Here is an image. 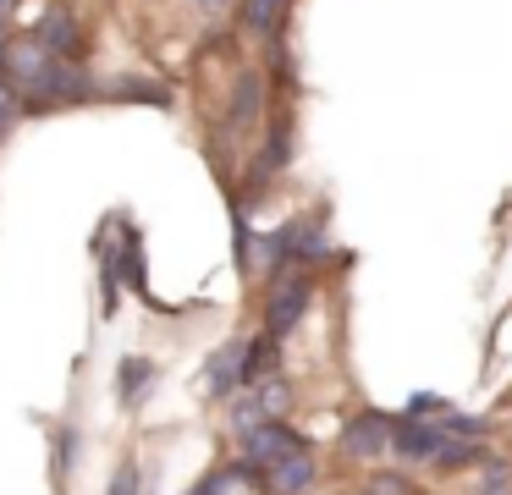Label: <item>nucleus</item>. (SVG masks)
<instances>
[{
    "instance_id": "obj_7",
    "label": "nucleus",
    "mask_w": 512,
    "mask_h": 495,
    "mask_svg": "<svg viewBox=\"0 0 512 495\" xmlns=\"http://www.w3.org/2000/svg\"><path fill=\"white\" fill-rule=\"evenodd\" d=\"M243 374H248V347H243V341H232V347H221L210 358V391L226 396L237 380H243Z\"/></svg>"
},
{
    "instance_id": "obj_6",
    "label": "nucleus",
    "mask_w": 512,
    "mask_h": 495,
    "mask_svg": "<svg viewBox=\"0 0 512 495\" xmlns=\"http://www.w3.org/2000/svg\"><path fill=\"white\" fill-rule=\"evenodd\" d=\"M309 484H314V457H309V446L292 451V457H281L276 468H270V495H303Z\"/></svg>"
},
{
    "instance_id": "obj_9",
    "label": "nucleus",
    "mask_w": 512,
    "mask_h": 495,
    "mask_svg": "<svg viewBox=\"0 0 512 495\" xmlns=\"http://www.w3.org/2000/svg\"><path fill=\"white\" fill-rule=\"evenodd\" d=\"M281 6L287 0H243V22H248V33H270L281 22Z\"/></svg>"
},
{
    "instance_id": "obj_11",
    "label": "nucleus",
    "mask_w": 512,
    "mask_h": 495,
    "mask_svg": "<svg viewBox=\"0 0 512 495\" xmlns=\"http://www.w3.org/2000/svg\"><path fill=\"white\" fill-rule=\"evenodd\" d=\"M254 110H259V77H243V83H237V110H232V116L248 121Z\"/></svg>"
},
{
    "instance_id": "obj_4",
    "label": "nucleus",
    "mask_w": 512,
    "mask_h": 495,
    "mask_svg": "<svg viewBox=\"0 0 512 495\" xmlns=\"http://www.w3.org/2000/svg\"><path fill=\"white\" fill-rule=\"evenodd\" d=\"M309 440L292 435L281 418H270V424H254L248 429V462H265V468H276L281 457H292V451H303Z\"/></svg>"
},
{
    "instance_id": "obj_13",
    "label": "nucleus",
    "mask_w": 512,
    "mask_h": 495,
    "mask_svg": "<svg viewBox=\"0 0 512 495\" xmlns=\"http://www.w3.org/2000/svg\"><path fill=\"white\" fill-rule=\"evenodd\" d=\"M485 495H512V479H507V468H490V479H485Z\"/></svg>"
},
{
    "instance_id": "obj_8",
    "label": "nucleus",
    "mask_w": 512,
    "mask_h": 495,
    "mask_svg": "<svg viewBox=\"0 0 512 495\" xmlns=\"http://www.w3.org/2000/svg\"><path fill=\"white\" fill-rule=\"evenodd\" d=\"M39 44H45V50H56L61 61H67V55H78V22H72L67 11H50L45 28H39Z\"/></svg>"
},
{
    "instance_id": "obj_5",
    "label": "nucleus",
    "mask_w": 512,
    "mask_h": 495,
    "mask_svg": "<svg viewBox=\"0 0 512 495\" xmlns=\"http://www.w3.org/2000/svg\"><path fill=\"white\" fill-rule=\"evenodd\" d=\"M386 446H391V429H386V418H380V413H364V418H353V424L342 429V451H347V457H380Z\"/></svg>"
},
{
    "instance_id": "obj_1",
    "label": "nucleus",
    "mask_w": 512,
    "mask_h": 495,
    "mask_svg": "<svg viewBox=\"0 0 512 495\" xmlns=\"http://www.w3.org/2000/svg\"><path fill=\"white\" fill-rule=\"evenodd\" d=\"M6 66H12V77L39 99V105H67V99H78L83 88H89L78 66L61 61L56 50H45L39 39H12V50H6Z\"/></svg>"
},
{
    "instance_id": "obj_16",
    "label": "nucleus",
    "mask_w": 512,
    "mask_h": 495,
    "mask_svg": "<svg viewBox=\"0 0 512 495\" xmlns=\"http://www.w3.org/2000/svg\"><path fill=\"white\" fill-rule=\"evenodd\" d=\"M215 490H221V479H210V484H204V490H199V495H215Z\"/></svg>"
},
{
    "instance_id": "obj_15",
    "label": "nucleus",
    "mask_w": 512,
    "mask_h": 495,
    "mask_svg": "<svg viewBox=\"0 0 512 495\" xmlns=\"http://www.w3.org/2000/svg\"><path fill=\"white\" fill-rule=\"evenodd\" d=\"M6 50H12V39H6V17H0V61H6Z\"/></svg>"
},
{
    "instance_id": "obj_12",
    "label": "nucleus",
    "mask_w": 512,
    "mask_h": 495,
    "mask_svg": "<svg viewBox=\"0 0 512 495\" xmlns=\"http://www.w3.org/2000/svg\"><path fill=\"white\" fill-rule=\"evenodd\" d=\"M12 121H17V94H12L6 83H0V138L12 132Z\"/></svg>"
},
{
    "instance_id": "obj_14",
    "label": "nucleus",
    "mask_w": 512,
    "mask_h": 495,
    "mask_svg": "<svg viewBox=\"0 0 512 495\" xmlns=\"http://www.w3.org/2000/svg\"><path fill=\"white\" fill-rule=\"evenodd\" d=\"M133 484H138V468L127 462L122 473H116V484H111V495H133Z\"/></svg>"
},
{
    "instance_id": "obj_18",
    "label": "nucleus",
    "mask_w": 512,
    "mask_h": 495,
    "mask_svg": "<svg viewBox=\"0 0 512 495\" xmlns=\"http://www.w3.org/2000/svg\"><path fill=\"white\" fill-rule=\"evenodd\" d=\"M507 402H512V391H507Z\"/></svg>"
},
{
    "instance_id": "obj_17",
    "label": "nucleus",
    "mask_w": 512,
    "mask_h": 495,
    "mask_svg": "<svg viewBox=\"0 0 512 495\" xmlns=\"http://www.w3.org/2000/svg\"><path fill=\"white\" fill-rule=\"evenodd\" d=\"M17 6V0H0V17H6V11H12Z\"/></svg>"
},
{
    "instance_id": "obj_2",
    "label": "nucleus",
    "mask_w": 512,
    "mask_h": 495,
    "mask_svg": "<svg viewBox=\"0 0 512 495\" xmlns=\"http://www.w3.org/2000/svg\"><path fill=\"white\" fill-rule=\"evenodd\" d=\"M309 297H314V281H309V275H281V281H276V292H270V308H265V325H270V336H287V330L292 325H298V319H303V308H309Z\"/></svg>"
},
{
    "instance_id": "obj_10",
    "label": "nucleus",
    "mask_w": 512,
    "mask_h": 495,
    "mask_svg": "<svg viewBox=\"0 0 512 495\" xmlns=\"http://www.w3.org/2000/svg\"><path fill=\"white\" fill-rule=\"evenodd\" d=\"M149 380H155V369H149L144 358H133V363H122V380H116V385H122V396H127V402H133V396L144 391Z\"/></svg>"
},
{
    "instance_id": "obj_3",
    "label": "nucleus",
    "mask_w": 512,
    "mask_h": 495,
    "mask_svg": "<svg viewBox=\"0 0 512 495\" xmlns=\"http://www.w3.org/2000/svg\"><path fill=\"white\" fill-rule=\"evenodd\" d=\"M446 440H452V435L435 429V424H424V418H408V424L391 429V451H397L402 462H435Z\"/></svg>"
}]
</instances>
